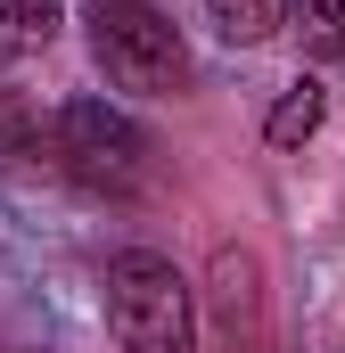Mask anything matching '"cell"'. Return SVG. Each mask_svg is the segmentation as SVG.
Listing matches in <instances>:
<instances>
[{
    "mask_svg": "<svg viewBox=\"0 0 345 353\" xmlns=\"http://www.w3.org/2000/svg\"><path fill=\"white\" fill-rule=\"evenodd\" d=\"M99 288H107V329L124 353H197V296L165 255L124 247V255H107Z\"/></svg>",
    "mask_w": 345,
    "mask_h": 353,
    "instance_id": "1",
    "label": "cell"
},
{
    "mask_svg": "<svg viewBox=\"0 0 345 353\" xmlns=\"http://www.w3.org/2000/svg\"><path fill=\"white\" fill-rule=\"evenodd\" d=\"M90 58H99L107 83L132 90V99L189 90V41L172 33V17L148 8V0H99L90 8Z\"/></svg>",
    "mask_w": 345,
    "mask_h": 353,
    "instance_id": "2",
    "label": "cell"
},
{
    "mask_svg": "<svg viewBox=\"0 0 345 353\" xmlns=\"http://www.w3.org/2000/svg\"><path fill=\"white\" fill-rule=\"evenodd\" d=\"M50 157H58V173L90 189V197H132L140 181H148V132L124 115V107H107V99H75V107H58V123H50Z\"/></svg>",
    "mask_w": 345,
    "mask_h": 353,
    "instance_id": "3",
    "label": "cell"
},
{
    "mask_svg": "<svg viewBox=\"0 0 345 353\" xmlns=\"http://www.w3.org/2000/svg\"><path fill=\"white\" fill-rule=\"evenodd\" d=\"M321 115H329V90L304 74V83H288V90H279V107L263 115V140H271V148H304V140L321 132Z\"/></svg>",
    "mask_w": 345,
    "mask_h": 353,
    "instance_id": "4",
    "label": "cell"
},
{
    "mask_svg": "<svg viewBox=\"0 0 345 353\" xmlns=\"http://www.w3.org/2000/svg\"><path fill=\"white\" fill-rule=\"evenodd\" d=\"M58 17H66V0H0V66H8V58L50 50Z\"/></svg>",
    "mask_w": 345,
    "mask_h": 353,
    "instance_id": "5",
    "label": "cell"
},
{
    "mask_svg": "<svg viewBox=\"0 0 345 353\" xmlns=\"http://www.w3.org/2000/svg\"><path fill=\"white\" fill-rule=\"evenodd\" d=\"M206 17H214V33H222V41L255 50V41H271V33L288 25V0H206Z\"/></svg>",
    "mask_w": 345,
    "mask_h": 353,
    "instance_id": "6",
    "label": "cell"
},
{
    "mask_svg": "<svg viewBox=\"0 0 345 353\" xmlns=\"http://www.w3.org/2000/svg\"><path fill=\"white\" fill-rule=\"evenodd\" d=\"M288 17H296V33H304L313 50L345 58V0H288Z\"/></svg>",
    "mask_w": 345,
    "mask_h": 353,
    "instance_id": "7",
    "label": "cell"
},
{
    "mask_svg": "<svg viewBox=\"0 0 345 353\" xmlns=\"http://www.w3.org/2000/svg\"><path fill=\"white\" fill-rule=\"evenodd\" d=\"M41 148V123H33V107L17 99V90H0V165H17V157H33Z\"/></svg>",
    "mask_w": 345,
    "mask_h": 353,
    "instance_id": "8",
    "label": "cell"
}]
</instances>
